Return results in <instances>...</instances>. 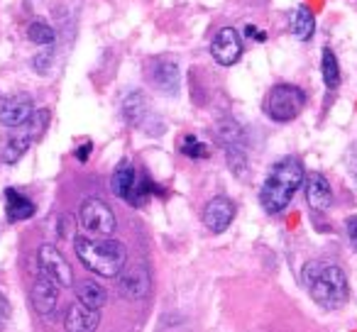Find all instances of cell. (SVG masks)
<instances>
[{"mask_svg":"<svg viewBox=\"0 0 357 332\" xmlns=\"http://www.w3.org/2000/svg\"><path fill=\"white\" fill-rule=\"evenodd\" d=\"M30 144H32L30 134H17V137H13L10 142L6 144V149H3V161L15 164L17 159H22V154L30 149Z\"/></svg>","mask_w":357,"mask_h":332,"instance_id":"21","label":"cell"},{"mask_svg":"<svg viewBox=\"0 0 357 332\" xmlns=\"http://www.w3.org/2000/svg\"><path fill=\"white\" fill-rule=\"evenodd\" d=\"M100 322V313L93 308L84 306V303L76 301L74 306H69L64 315V327L66 332H96Z\"/></svg>","mask_w":357,"mask_h":332,"instance_id":"12","label":"cell"},{"mask_svg":"<svg viewBox=\"0 0 357 332\" xmlns=\"http://www.w3.org/2000/svg\"><path fill=\"white\" fill-rule=\"evenodd\" d=\"M76 293H79V303L93 308V310H100V308L105 306V288L100 286V283L81 281L79 288H76Z\"/></svg>","mask_w":357,"mask_h":332,"instance_id":"18","label":"cell"},{"mask_svg":"<svg viewBox=\"0 0 357 332\" xmlns=\"http://www.w3.org/2000/svg\"><path fill=\"white\" fill-rule=\"evenodd\" d=\"M89 154H91V142H86L84 147L76 149V157H79V161H86V159H89Z\"/></svg>","mask_w":357,"mask_h":332,"instance_id":"32","label":"cell"},{"mask_svg":"<svg viewBox=\"0 0 357 332\" xmlns=\"http://www.w3.org/2000/svg\"><path fill=\"white\" fill-rule=\"evenodd\" d=\"M81 228L93 237H110L115 232V215L100 198H86L79 210Z\"/></svg>","mask_w":357,"mask_h":332,"instance_id":"5","label":"cell"},{"mask_svg":"<svg viewBox=\"0 0 357 332\" xmlns=\"http://www.w3.org/2000/svg\"><path fill=\"white\" fill-rule=\"evenodd\" d=\"M56 303H59V286L50 281L47 276H40L32 286V306L40 315H50L54 313Z\"/></svg>","mask_w":357,"mask_h":332,"instance_id":"13","label":"cell"},{"mask_svg":"<svg viewBox=\"0 0 357 332\" xmlns=\"http://www.w3.org/2000/svg\"><path fill=\"white\" fill-rule=\"evenodd\" d=\"M27 37H30V42H35V45L50 47L56 35L45 20H35V22H30V27H27Z\"/></svg>","mask_w":357,"mask_h":332,"instance_id":"23","label":"cell"},{"mask_svg":"<svg viewBox=\"0 0 357 332\" xmlns=\"http://www.w3.org/2000/svg\"><path fill=\"white\" fill-rule=\"evenodd\" d=\"M306 200L313 210L323 213V210L331 208L333 203V191H331V184L323 174H311L306 179Z\"/></svg>","mask_w":357,"mask_h":332,"instance_id":"14","label":"cell"},{"mask_svg":"<svg viewBox=\"0 0 357 332\" xmlns=\"http://www.w3.org/2000/svg\"><path fill=\"white\" fill-rule=\"evenodd\" d=\"M118 276L120 296L130 298V301H139V298H144L149 293V274L144 267L123 269Z\"/></svg>","mask_w":357,"mask_h":332,"instance_id":"11","label":"cell"},{"mask_svg":"<svg viewBox=\"0 0 357 332\" xmlns=\"http://www.w3.org/2000/svg\"><path fill=\"white\" fill-rule=\"evenodd\" d=\"M215 137H218L225 147H235V144L240 142V137H243V129H240V125L235 122V120H220V122L215 125Z\"/></svg>","mask_w":357,"mask_h":332,"instance_id":"22","label":"cell"},{"mask_svg":"<svg viewBox=\"0 0 357 332\" xmlns=\"http://www.w3.org/2000/svg\"><path fill=\"white\" fill-rule=\"evenodd\" d=\"M25 125H27L25 134H30L32 139L42 137V132H45L47 125H50V110H35V113H32V118L27 120Z\"/></svg>","mask_w":357,"mask_h":332,"instance_id":"24","label":"cell"},{"mask_svg":"<svg viewBox=\"0 0 357 332\" xmlns=\"http://www.w3.org/2000/svg\"><path fill=\"white\" fill-rule=\"evenodd\" d=\"M181 152H184L189 159H206L208 157V147H206L201 139H196L194 134H186V137L181 139Z\"/></svg>","mask_w":357,"mask_h":332,"instance_id":"25","label":"cell"},{"mask_svg":"<svg viewBox=\"0 0 357 332\" xmlns=\"http://www.w3.org/2000/svg\"><path fill=\"white\" fill-rule=\"evenodd\" d=\"M321 74L328 88H337L340 84V64H337L335 54L331 49H323V61H321Z\"/></svg>","mask_w":357,"mask_h":332,"instance_id":"20","label":"cell"},{"mask_svg":"<svg viewBox=\"0 0 357 332\" xmlns=\"http://www.w3.org/2000/svg\"><path fill=\"white\" fill-rule=\"evenodd\" d=\"M345 230H347V239H350L352 249L357 252V215H350V218H347Z\"/></svg>","mask_w":357,"mask_h":332,"instance_id":"27","label":"cell"},{"mask_svg":"<svg viewBox=\"0 0 357 332\" xmlns=\"http://www.w3.org/2000/svg\"><path fill=\"white\" fill-rule=\"evenodd\" d=\"M152 81L162 93L176 95L178 86H181V74H178V66L174 61H157L152 66Z\"/></svg>","mask_w":357,"mask_h":332,"instance_id":"15","label":"cell"},{"mask_svg":"<svg viewBox=\"0 0 357 332\" xmlns=\"http://www.w3.org/2000/svg\"><path fill=\"white\" fill-rule=\"evenodd\" d=\"M74 249L86 269L105 278L118 276L128 262L125 244L110 237H76Z\"/></svg>","mask_w":357,"mask_h":332,"instance_id":"3","label":"cell"},{"mask_svg":"<svg viewBox=\"0 0 357 332\" xmlns=\"http://www.w3.org/2000/svg\"><path fill=\"white\" fill-rule=\"evenodd\" d=\"M313 30H316V20H313L311 10H308V8H298V10L294 13V17H291L294 37H296V40H301V42H306V40H311V37H313Z\"/></svg>","mask_w":357,"mask_h":332,"instance_id":"19","label":"cell"},{"mask_svg":"<svg viewBox=\"0 0 357 332\" xmlns=\"http://www.w3.org/2000/svg\"><path fill=\"white\" fill-rule=\"evenodd\" d=\"M228 164L238 176L248 171V159H245V152H240L238 147H228Z\"/></svg>","mask_w":357,"mask_h":332,"instance_id":"26","label":"cell"},{"mask_svg":"<svg viewBox=\"0 0 357 332\" xmlns=\"http://www.w3.org/2000/svg\"><path fill=\"white\" fill-rule=\"evenodd\" d=\"M144 115H147V98H144V93H139V90H132V93L125 95V100H123V118L128 120L130 125H139L144 120Z\"/></svg>","mask_w":357,"mask_h":332,"instance_id":"17","label":"cell"},{"mask_svg":"<svg viewBox=\"0 0 357 332\" xmlns=\"http://www.w3.org/2000/svg\"><path fill=\"white\" fill-rule=\"evenodd\" d=\"M211 54L220 66H233L243 56V40H240L238 30L233 27H223L211 42Z\"/></svg>","mask_w":357,"mask_h":332,"instance_id":"8","label":"cell"},{"mask_svg":"<svg viewBox=\"0 0 357 332\" xmlns=\"http://www.w3.org/2000/svg\"><path fill=\"white\" fill-rule=\"evenodd\" d=\"M6 210H8V220L17 223V220H27L35 215V203H32L27 196L8 189L6 191Z\"/></svg>","mask_w":357,"mask_h":332,"instance_id":"16","label":"cell"},{"mask_svg":"<svg viewBox=\"0 0 357 332\" xmlns=\"http://www.w3.org/2000/svg\"><path fill=\"white\" fill-rule=\"evenodd\" d=\"M50 59H52V54H42V56H37V59H35V69L47 71V69H50Z\"/></svg>","mask_w":357,"mask_h":332,"instance_id":"29","label":"cell"},{"mask_svg":"<svg viewBox=\"0 0 357 332\" xmlns=\"http://www.w3.org/2000/svg\"><path fill=\"white\" fill-rule=\"evenodd\" d=\"M301 278L306 283L311 298L321 308L335 310L347 301V276L337 264H323V262H308L301 271Z\"/></svg>","mask_w":357,"mask_h":332,"instance_id":"2","label":"cell"},{"mask_svg":"<svg viewBox=\"0 0 357 332\" xmlns=\"http://www.w3.org/2000/svg\"><path fill=\"white\" fill-rule=\"evenodd\" d=\"M110 186H113V193L118 196V198L128 200L130 205H139L142 200H147L149 191H152V184H149L147 179L144 181L137 179V174H135L130 161H123L118 169H115Z\"/></svg>","mask_w":357,"mask_h":332,"instance_id":"6","label":"cell"},{"mask_svg":"<svg viewBox=\"0 0 357 332\" xmlns=\"http://www.w3.org/2000/svg\"><path fill=\"white\" fill-rule=\"evenodd\" d=\"M235 218V203L225 196H215L206 203L204 208V223L211 232H223V230L230 228Z\"/></svg>","mask_w":357,"mask_h":332,"instance_id":"10","label":"cell"},{"mask_svg":"<svg viewBox=\"0 0 357 332\" xmlns=\"http://www.w3.org/2000/svg\"><path fill=\"white\" fill-rule=\"evenodd\" d=\"M347 169H350L352 174L357 176V142L352 144L350 149H347Z\"/></svg>","mask_w":357,"mask_h":332,"instance_id":"28","label":"cell"},{"mask_svg":"<svg viewBox=\"0 0 357 332\" xmlns=\"http://www.w3.org/2000/svg\"><path fill=\"white\" fill-rule=\"evenodd\" d=\"M303 100H306V95H303L301 88L282 84L269 90L264 110H267L269 118L277 120V122H291V120H296L298 113H301Z\"/></svg>","mask_w":357,"mask_h":332,"instance_id":"4","label":"cell"},{"mask_svg":"<svg viewBox=\"0 0 357 332\" xmlns=\"http://www.w3.org/2000/svg\"><path fill=\"white\" fill-rule=\"evenodd\" d=\"M245 35H248V37H255V40H257V42H264V40H267V35H264V32H257L252 25L245 27Z\"/></svg>","mask_w":357,"mask_h":332,"instance_id":"30","label":"cell"},{"mask_svg":"<svg viewBox=\"0 0 357 332\" xmlns=\"http://www.w3.org/2000/svg\"><path fill=\"white\" fill-rule=\"evenodd\" d=\"M8 301H6V296H3V293H0V325H3V322H6V317H8Z\"/></svg>","mask_w":357,"mask_h":332,"instance_id":"31","label":"cell"},{"mask_svg":"<svg viewBox=\"0 0 357 332\" xmlns=\"http://www.w3.org/2000/svg\"><path fill=\"white\" fill-rule=\"evenodd\" d=\"M37 262H40L42 276H47L50 281H54L59 288H69L71 283H74V274H71L69 262H66V257L56 247H52V244L40 247Z\"/></svg>","mask_w":357,"mask_h":332,"instance_id":"7","label":"cell"},{"mask_svg":"<svg viewBox=\"0 0 357 332\" xmlns=\"http://www.w3.org/2000/svg\"><path fill=\"white\" fill-rule=\"evenodd\" d=\"M35 113V103L27 93L10 95L0 103V125L6 127H22Z\"/></svg>","mask_w":357,"mask_h":332,"instance_id":"9","label":"cell"},{"mask_svg":"<svg viewBox=\"0 0 357 332\" xmlns=\"http://www.w3.org/2000/svg\"><path fill=\"white\" fill-rule=\"evenodd\" d=\"M303 184V164L296 157H287L272 166L259 191V203L269 215H277L291 203Z\"/></svg>","mask_w":357,"mask_h":332,"instance_id":"1","label":"cell"}]
</instances>
